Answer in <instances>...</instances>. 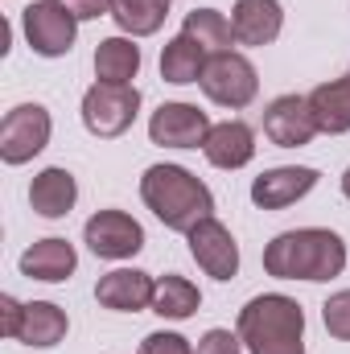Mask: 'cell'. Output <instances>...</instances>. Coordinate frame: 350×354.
I'll return each mask as SVG.
<instances>
[{"mask_svg": "<svg viewBox=\"0 0 350 354\" xmlns=\"http://www.w3.org/2000/svg\"><path fill=\"white\" fill-rule=\"evenodd\" d=\"M264 268L276 280H334L347 268V243L326 227L284 231L264 248Z\"/></svg>", "mask_w": 350, "mask_h": 354, "instance_id": "1", "label": "cell"}, {"mask_svg": "<svg viewBox=\"0 0 350 354\" xmlns=\"http://www.w3.org/2000/svg\"><path fill=\"white\" fill-rule=\"evenodd\" d=\"M140 198H145V206L169 231H185V235L202 218H210V210H214L210 189L190 174V169H181V165H153V169H145V177H140Z\"/></svg>", "mask_w": 350, "mask_h": 354, "instance_id": "2", "label": "cell"}, {"mask_svg": "<svg viewBox=\"0 0 350 354\" xmlns=\"http://www.w3.org/2000/svg\"><path fill=\"white\" fill-rule=\"evenodd\" d=\"M239 338L248 354H305V313L284 292L252 297L239 309Z\"/></svg>", "mask_w": 350, "mask_h": 354, "instance_id": "3", "label": "cell"}, {"mask_svg": "<svg viewBox=\"0 0 350 354\" xmlns=\"http://www.w3.org/2000/svg\"><path fill=\"white\" fill-rule=\"evenodd\" d=\"M140 111V91L132 83H95L83 95V124L91 136H120Z\"/></svg>", "mask_w": 350, "mask_h": 354, "instance_id": "4", "label": "cell"}, {"mask_svg": "<svg viewBox=\"0 0 350 354\" xmlns=\"http://www.w3.org/2000/svg\"><path fill=\"white\" fill-rule=\"evenodd\" d=\"M21 25H25V37H29V46H33V54H42V58H62V54H71L75 33H79V17H75L62 0H33V4L21 12Z\"/></svg>", "mask_w": 350, "mask_h": 354, "instance_id": "5", "label": "cell"}, {"mask_svg": "<svg viewBox=\"0 0 350 354\" xmlns=\"http://www.w3.org/2000/svg\"><path fill=\"white\" fill-rule=\"evenodd\" d=\"M198 87L206 91V99L223 103V107H248L260 91V79H256V66L243 58V54H210L206 66H202V79Z\"/></svg>", "mask_w": 350, "mask_h": 354, "instance_id": "6", "label": "cell"}, {"mask_svg": "<svg viewBox=\"0 0 350 354\" xmlns=\"http://www.w3.org/2000/svg\"><path fill=\"white\" fill-rule=\"evenodd\" d=\"M46 145H50V111L42 103H21V107H12L4 115V124H0V157L8 165L33 161Z\"/></svg>", "mask_w": 350, "mask_h": 354, "instance_id": "7", "label": "cell"}, {"mask_svg": "<svg viewBox=\"0 0 350 354\" xmlns=\"http://www.w3.org/2000/svg\"><path fill=\"white\" fill-rule=\"evenodd\" d=\"M83 239L99 260H128L145 248V231L132 214L124 210H99L91 214L87 227H83Z\"/></svg>", "mask_w": 350, "mask_h": 354, "instance_id": "8", "label": "cell"}, {"mask_svg": "<svg viewBox=\"0 0 350 354\" xmlns=\"http://www.w3.org/2000/svg\"><path fill=\"white\" fill-rule=\"evenodd\" d=\"M210 128L214 124L194 103H161L149 120L153 145H165V149H198V145H206Z\"/></svg>", "mask_w": 350, "mask_h": 354, "instance_id": "9", "label": "cell"}, {"mask_svg": "<svg viewBox=\"0 0 350 354\" xmlns=\"http://www.w3.org/2000/svg\"><path fill=\"white\" fill-rule=\"evenodd\" d=\"M264 136L280 149H301L317 136V120L309 111V99L301 95H280L264 107Z\"/></svg>", "mask_w": 350, "mask_h": 354, "instance_id": "10", "label": "cell"}, {"mask_svg": "<svg viewBox=\"0 0 350 354\" xmlns=\"http://www.w3.org/2000/svg\"><path fill=\"white\" fill-rule=\"evenodd\" d=\"M190 252L198 268L214 280H231L239 272V248L231 239V231L219 223V218H202L194 231H190Z\"/></svg>", "mask_w": 350, "mask_h": 354, "instance_id": "11", "label": "cell"}, {"mask_svg": "<svg viewBox=\"0 0 350 354\" xmlns=\"http://www.w3.org/2000/svg\"><path fill=\"white\" fill-rule=\"evenodd\" d=\"M313 185H317V169H309V165H280V169H268V174H260L252 181V202L260 210H284L297 198H305Z\"/></svg>", "mask_w": 350, "mask_h": 354, "instance_id": "12", "label": "cell"}, {"mask_svg": "<svg viewBox=\"0 0 350 354\" xmlns=\"http://www.w3.org/2000/svg\"><path fill=\"white\" fill-rule=\"evenodd\" d=\"M153 292H157V280L149 272H136V268L107 272L95 284V301L103 309H116V313H136V309L153 305Z\"/></svg>", "mask_w": 350, "mask_h": 354, "instance_id": "13", "label": "cell"}, {"mask_svg": "<svg viewBox=\"0 0 350 354\" xmlns=\"http://www.w3.org/2000/svg\"><path fill=\"white\" fill-rule=\"evenodd\" d=\"M206 161L219 165V169H243L252 157H256V136L243 120H227V124H214L206 145H202Z\"/></svg>", "mask_w": 350, "mask_h": 354, "instance_id": "14", "label": "cell"}, {"mask_svg": "<svg viewBox=\"0 0 350 354\" xmlns=\"http://www.w3.org/2000/svg\"><path fill=\"white\" fill-rule=\"evenodd\" d=\"M280 25H284V12H280L276 0H235V12H231L235 41L268 46V41L280 37Z\"/></svg>", "mask_w": 350, "mask_h": 354, "instance_id": "15", "label": "cell"}, {"mask_svg": "<svg viewBox=\"0 0 350 354\" xmlns=\"http://www.w3.org/2000/svg\"><path fill=\"white\" fill-rule=\"evenodd\" d=\"M79 264V256H75V248L66 243V239H37L25 256H21V272L29 276V280H46V284H58V280H66L71 272Z\"/></svg>", "mask_w": 350, "mask_h": 354, "instance_id": "16", "label": "cell"}, {"mask_svg": "<svg viewBox=\"0 0 350 354\" xmlns=\"http://www.w3.org/2000/svg\"><path fill=\"white\" fill-rule=\"evenodd\" d=\"M75 198H79V185H75V177L66 174V169H42V174L33 177V185H29V206L42 214V218H62V214H71V206H75Z\"/></svg>", "mask_w": 350, "mask_h": 354, "instance_id": "17", "label": "cell"}, {"mask_svg": "<svg viewBox=\"0 0 350 354\" xmlns=\"http://www.w3.org/2000/svg\"><path fill=\"white\" fill-rule=\"evenodd\" d=\"M309 111L317 120V132H350V75L334 79V83H322V87L309 95Z\"/></svg>", "mask_w": 350, "mask_h": 354, "instance_id": "18", "label": "cell"}, {"mask_svg": "<svg viewBox=\"0 0 350 354\" xmlns=\"http://www.w3.org/2000/svg\"><path fill=\"white\" fill-rule=\"evenodd\" d=\"M66 330H71V322H66V313L58 309V305H50V301H33V305H25V322H21V334H17V342H25V346H58L62 338H66Z\"/></svg>", "mask_w": 350, "mask_h": 354, "instance_id": "19", "label": "cell"}, {"mask_svg": "<svg viewBox=\"0 0 350 354\" xmlns=\"http://www.w3.org/2000/svg\"><path fill=\"white\" fill-rule=\"evenodd\" d=\"M140 71V50L128 37H103L95 46V79L99 83H132Z\"/></svg>", "mask_w": 350, "mask_h": 354, "instance_id": "20", "label": "cell"}, {"mask_svg": "<svg viewBox=\"0 0 350 354\" xmlns=\"http://www.w3.org/2000/svg\"><path fill=\"white\" fill-rule=\"evenodd\" d=\"M202 66H206V50L190 37V33H177L174 41L161 50V79L165 83H198L202 79Z\"/></svg>", "mask_w": 350, "mask_h": 354, "instance_id": "21", "label": "cell"}, {"mask_svg": "<svg viewBox=\"0 0 350 354\" xmlns=\"http://www.w3.org/2000/svg\"><path fill=\"white\" fill-rule=\"evenodd\" d=\"M181 33H190L206 54H227L231 41H235V29H231V21L219 8H194V12H185V29Z\"/></svg>", "mask_w": 350, "mask_h": 354, "instance_id": "22", "label": "cell"}, {"mask_svg": "<svg viewBox=\"0 0 350 354\" xmlns=\"http://www.w3.org/2000/svg\"><path fill=\"white\" fill-rule=\"evenodd\" d=\"M111 17H116V25H120L124 33L149 37V33H157V29L165 25L169 0H116V4H111Z\"/></svg>", "mask_w": 350, "mask_h": 354, "instance_id": "23", "label": "cell"}, {"mask_svg": "<svg viewBox=\"0 0 350 354\" xmlns=\"http://www.w3.org/2000/svg\"><path fill=\"white\" fill-rule=\"evenodd\" d=\"M202 305L198 288L185 280V276H161L157 280V292H153V313L169 317V322H185L194 317V309Z\"/></svg>", "mask_w": 350, "mask_h": 354, "instance_id": "24", "label": "cell"}, {"mask_svg": "<svg viewBox=\"0 0 350 354\" xmlns=\"http://www.w3.org/2000/svg\"><path fill=\"white\" fill-rule=\"evenodd\" d=\"M322 322H326V330H330L334 338L350 342V288L334 292V297L322 305Z\"/></svg>", "mask_w": 350, "mask_h": 354, "instance_id": "25", "label": "cell"}, {"mask_svg": "<svg viewBox=\"0 0 350 354\" xmlns=\"http://www.w3.org/2000/svg\"><path fill=\"white\" fill-rule=\"evenodd\" d=\"M198 354H243V338H235L231 330H206Z\"/></svg>", "mask_w": 350, "mask_h": 354, "instance_id": "26", "label": "cell"}, {"mask_svg": "<svg viewBox=\"0 0 350 354\" xmlns=\"http://www.w3.org/2000/svg\"><path fill=\"white\" fill-rule=\"evenodd\" d=\"M140 354H194V351H190V342H185L181 334L157 330V334H149V338L140 342Z\"/></svg>", "mask_w": 350, "mask_h": 354, "instance_id": "27", "label": "cell"}, {"mask_svg": "<svg viewBox=\"0 0 350 354\" xmlns=\"http://www.w3.org/2000/svg\"><path fill=\"white\" fill-rule=\"evenodd\" d=\"M21 322H25V305L17 297H0V334L4 338H17L21 334Z\"/></svg>", "mask_w": 350, "mask_h": 354, "instance_id": "28", "label": "cell"}, {"mask_svg": "<svg viewBox=\"0 0 350 354\" xmlns=\"http://www.w3.org/2000/svg\"><path fill=\"white\" fill-rule=\"evenodd\" d=\"M79 21H95V17H103V12H111V4L116 0H62Z\"/></svg>", "mask_w": 350, "mask_h": 354, "instance_id": "29", "label": "cell"}, {"mask_svg": "<svg viewBox=\"0 0 350 354\" xmlns=\"http://www.w3.org/2000/svg\"><path fill=\"white\" fill-rule=\"evenodd\" d=\"M342 194H347V198H350V169H347V174H342Z\"/></svg>", "mask_w": 350, "mask_h": 354, "instance_id": "30", "label": "cell"}]
</instances>
